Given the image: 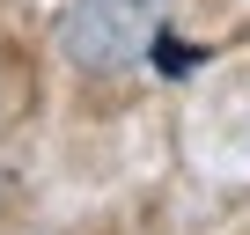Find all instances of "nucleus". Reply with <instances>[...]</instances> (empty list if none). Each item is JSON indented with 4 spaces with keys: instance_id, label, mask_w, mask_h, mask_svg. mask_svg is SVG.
Masks as SVG:
<instances>
[{
    "instance_id": "obj_1",
    "label": "nucleus",
    "mask_w": 250,
    "mask_h": 235,
    "mask_svg": "<svg viewBox=\"0 0 250 235\" xmlns=\"http://www.w3.org/2000/svg\"><path fill=\"white\" fill-rule=\"evenodd\" d=\"M162 0H74L59 22V59L81 81H118L155 52Z\"/></svg>"
},
{
    "instance_id": "obj_2",
    "label": "nucleus",
    "mask_w": 250,
    "mask_h": 235,
    "mask_svg": "<svg viewBox=\"0 0 250 235\" xmlns=\"http://www.w3.org/2000/svg\"><path fill=\"white\" fill-rule=\"evenodd\" d=\"M155 52H162V74H184L191 66V44H155Z\"/></svg>"
}]
</instances>
